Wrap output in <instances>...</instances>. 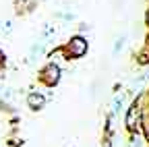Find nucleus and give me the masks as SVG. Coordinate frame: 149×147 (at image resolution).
I'll list each match as a JSON object with an SVG mask.
<instances>
[{"instance_id": "nucleus-1", "label": "nucleus", "mask_w": 149, "mask_h": 147, "mask_svg": "<svg viewBox=\"0 0 149 147\" xmlns=\"http://www.w3.org/2000/svg\"><path fill=\"white\" fill-rule=\"evenodd\" d=\"M66 50H68V54H70V56L79 58V56H83V54L87 52V42H85L83 38H72V40L68 42Z\"/></svg>"}, {"instance_id": "nucleus-2", "label": "nucleus", "mask_w": 149, "mask_h": 147, "mask_svg": "<svg viewBox=\"0 0 149 147\" xmlns=\"http://www.w3.org/2000/svg\"><path fill=\"white\" fill-rule=\"evenodd\" d=\"M58 75H60V68L56 66V64H48L42 72V81L48 83V85H54L56 81H58Z\"/></svg>"}, {"instance_id": "nucleus-3", "label": "nucleus", "mask_w": 149, "mask_h": 147, "mask_svg": "<svg viewBox=\"0 0 149 147\" xmlns=\"http://www.w3.org/2000/svg\"><path fill=\"white\" fill-rule=\"evenodd\" d=\"M27 104H29L31 110H42L46 106V98L42 93H29L27 95Z\"/></svg>"}, {"instance_id": "nucleus-4", "label": "nucleus", "mask_w": 149, "mask_h": 147, "mask_svg": "<svg viewBox=\"0 0 149 147\" xmlns=\"http://www.w3.org/2000/svg\"><path fill=\"white\" fill-rule=\"evenodd\" d=\"M135 118L139 120V110H137V104L130 108V112H128V120H126V124H128L130 128H135Z\"/></svg>"}]
</instances>
